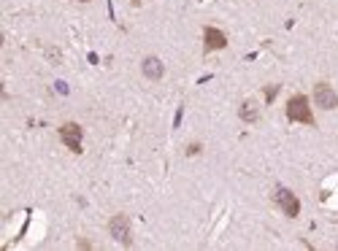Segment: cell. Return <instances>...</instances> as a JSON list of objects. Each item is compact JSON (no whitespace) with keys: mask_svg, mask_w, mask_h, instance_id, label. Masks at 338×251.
I'll list each match as a JSON object with an SVG mask.
<instances>
[{"mask_svg":"<svg viewBox=\"0 0 338 251\" xmlns=\"http://www.w3.org/2000/svg\"><path fill=\"white\" fill-rule=\"evenodd\" d=\"M238 116H241L244 122H257L260 111L254 108V103H244V106H241V111H238Z\"/></svg>","mask_w":338,"mask_h":251,"instance_id":"obj_8","label":"cell"},{"mask_svg":"<svg viewBox=\"0 0 338 251\" xmlns=\"http://www.w3.org/2000/svg\"><path fill=\"white\" fill-rule=\"evenodd\" d=\"M108 232H111L122 246H130V221H127V216H114V219L108 221Z\"/></svg>","mask_w":338,"mask_h":251,"instance_id":"obj_4","label":"cell"},{"mask_svg":"<svg viewBox=\"0 0 338 251\" xmlns=\"http://www.w3.org/2000/svg\"><path fill=\"white\" fill-rule=\"evenodd\" d=\"M203 41H206V51H219L227 46V38L222 30H216V27H206L203 30Z\"/></svg>","mask_w":338,"mask_h":251,"instance_id":"obj_6","label":"cell"},{"mask_svg":"<svg viewBox=\"0 0 338 251\" xmlns=\"http://www.w3.org/2000/svg\"><path fill=\"white\" fill-rule=\"evenodd\" d=\"M163 73H165L163 62H160L157 57H146L144 60V76L152 78V81H157V78H163Z\"/></svg>","mask_w":338,"mask_h":251,"instance_id":"obj_7","label":"cell"},{"mask_svg":"<svg viewBox=\"0 0 338 251\" xmlns=\"http://www.w3.org/2000/svg\"><path fill=\"white\" fill-rule=\"evenodd\" d=\"M57 92H60V95H68V87H65L62 81H57Z\"/></svg>","mask_w":338,"mask_h":251,"instance_id":"obj_10","label":"cell"},{"mask_svg":"<svg viewBox=\"0 0 338 251\" xmlns=\"http://www.w3.org/2000/svg\"><path fill=\"white\" fill-rule=\"evenodd\" d=\"M287 119L290 122H303V124H314V113L308 108L306 95H292L287 100Z\"/></svg>","mask_w":338,"mask_h":251,"instance_id":"obj_1","label":"cell"},{"mask_svg":"<svg viewBox=\"0 0 338 251\" xmlns=\"http://www.w3.org/2000/svg\"><path fill=\"white\" fill-rule=\"evenodd\" d=\"M198 151H200V146H198V143H192L190 149H187V154H198Z\"/></svg>","mask_w":338,"mask_h":251,"instance_id":"obj_11","label":"cell"},{"mask_svg":"<svg viewBox=\"0 0 338 251\" xmlns=\"http://www.w3.org/2000/svg\"><path fill=\"white\" fill-rule=\"evenodd\" d=\"M76 3H87V0H76Z\"/></svg>","mask_w":338,"mask_h":251,"instance_id":"obj_12","label":"cell"},{"mask_svg":"<svg viewBox=\"0 0 338 251\" xmlns=\"http://www.w3.org/2000/svg\"><path fill=\"white\" fill-rule=\"evenodd\" d=\"M276 203L282 205V211L290 216V219H295V216L300 214V203H297V197L292 195L290 189H284V186H279V189H276Z\"/></svg>","mask_w":338,"mask_h":251,"instance_id":"obj_3","label":"cell"},{"mask_svg":"<svg viewBox=\"0 0 338 251\" xmlns=\"http://www.w3.org/2000/svg\"><path fill=\"white\" fill-rule=\"evenodd\" d=\"M276 92H279V87H276V84H271V87L265 89V100H268V103H273V98H276Z\"/></svg>","mask_w":338,"mask_h":251,"instance_id":"obj_9","label":"cell"},{"mask_svg":"<svg viewBox=\"0 0 338 251\" xmlns=\"http://www.w3.org/2000/svg\"><path fill=\"white\" fill-rule=\"evenodd\" d=\"M314 100H317L319 108H328V111L338 108V95L328 87V84H317V87H314Z\"/></svg>","mask_w":338,"mask_h":251,"instance_id":"obj_5","label":"cell"},{"mask_svg":"<svg viewBox=\"0 0 338 251\" xmlns=\"http://www.w3.org/2000/svg\"><path fill=\"white\" fill-rule=\"evenodd\" d=\"M82 135H84V130L79 127L76 122H68V124H62V127H60L62 143H65L73 154H82Z\"/></svg>","mask_w":338,"mask_h":251,"instance_id":"obj_2","label":"cell"}]
</instances>
